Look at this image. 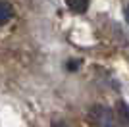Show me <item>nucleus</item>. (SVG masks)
<instances>
[{"instance_id": "1", "label": "nucleus", "mask_w": 129, "mask_h": 127, "mask_svg": "<svg viewBox=\"0 0 129 127\" xmlns=\"http://www.w3.org/2000/svg\"><path fill=\"white\" fill-rule=\"evenodd\" d=\"M89 123L92 127H121L116 114L106 106H92L89 110Z\"/></svg>"}, {"instance_id": "2", "label": "nucleus", "mask_w": 129, "mask_h": 127, "mask_svg": "<svg viewBox=\"0 0 129 127\" xmlns=\"http://www.w3.org/2000/svg\"><path fill=\"white\" fill-rule=\"evenodd\" d=\"M91 0H66V6L75 14H85Z\"/></svg>"}, {"instance_id": "3", "label": "nucleus", "mask_w": 129, "mask_h": 127, "mask_svg": "<svg viewBox=\"0 0 129 127\" xmlns=\"http://www.w3.org/2000/svg\"><path fill=\"white\" fill-rule=\"evenodd\" d=\"M12 14H14V12H12V6L6 4V2H0V25L6 23V21H10Z\"/></svg>"}, {"instance_id": "4", "label": "nucleus", "mask_w": 129, "mask_h": 127, "mask_svg": "<svg viewBox=\"0 0 129 127\" xmlns=\"http://www.w3.org/2000/svg\"><path fill=\"white\" fill-rule=\"evenodd\" d=\"M52 127H70V125H66L64 121H54V123H52Z\"/></svg>"}, {"instance_id": "5", "label": "nucleus", "mask_w": 129, "mask_h": 127, "mask_svg": "<svg viewBox=\"0 0 129 127\" xmlns=\"http://www.w3.org/2000/svg\"><path fill=\"white\" fill-rule=\"evenodd\" d=\"M125 17H127V23H129V6L125 8Z\"/></svg>"}]
</instances>
